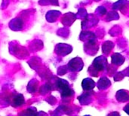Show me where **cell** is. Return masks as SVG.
Instances as JSON below:
<instances>
[{
    "mask_svg": "<svg viewBox=\"0 0 129 116\" xmlns=\"http://www.w3.org/2000/svg\"><path fill=\"white\" fill-rule=\"evenodd\" d=\"M107 59L105 56L102 55L94 59L92 64L89 66L88 72L91 76L98 77L100 73L107 69Z\"/></svg>",
    "mask_w": 129,
    "mask_h": 116,
    "instance_id": "6da1fadb",
    "label": "cell"
},
{
    "mask_svg": "<svg viewBox=\"0 0 129 116\" xmlns=\"http://www.w3.org/2000/svg\"><path fill=\"white\" fill-rule=\"evenodd\" d=\"M98 44L97 41V38H91L86 42L85 44V51L87 54L93 55L98 52Z\"/></svg>",
    "mask_w": 129,
    "mask_h": 116,
    "instance_id": "7a4b0ae2",
    "label": "cell"
},
{
    "mask_svg": "<svg viewBox=\"0 0 129 116\" xmlns=\"http://www.w3.org/2000/svg\"><path fill=\"white\" fill-rule=\"evenodd\" d=\"M84 66V63L82 60L79 57H76L72 59L68 63V69L71 72H79L82 69Z\"/></svg>",
    "mask_w": 129,
    "mask_h": 116,
    "instance_id": "3957f363",
    "label": "cell"
},
{
    "mask_svg": "<svg viewBox=\"0 0 129 116\" xmlns=\"http://www.w3.org/2000/svg\"><path fill=\"white\" fill-rule=\"evenodd\" d=\"M98 19L92 14L88 15L85 17V20L82 22V28L85 29V28H90L94 26V25L98 24Z\"/></svg>",
    "mask_w": 129,
    "mask_h": 116,
    "instance_id": "277c9868",
    "label": "cell"
},
{
    "mask_svg": "<svg viewBox=\"0 0 129 116\" xmlns=\"http://www.w3.org/2000/svg\"><path fill=\"white\" fill-rule=\"evenodd\" d=\"M125 60V58L124 56H122L119 53H114L111 56V62L112 64H113L116 66H122Z\"/></svg>",
    "mask_w": 129,
    "mask_h": 116,
    "instance_id": "5b68a950",
    "label": "cell"
},
{
    "mask_svg": "<svg viewBox=\"0 0 129 116\" xmlns=\"http://www.w3.org/2000/svg\"><path fill=\"white\" fill-rule=\"evenodd\" d=\"M97 86L100 91H105L111 86V82L109 80L108 78L102 77L97 82Z\"/></svg>",
    "mask_w": 129,
    "mask_h": 116,
    "instance_id": "8992f818",
    "label": "cell"
},
{
    "mask_svg": "<svg viewBox=\"0 0 129 116\" xmlns=\"http://www.w3.org/2000/svg\"><path fill=\"white\" fill-rule=\"evenodd\" d=\"M116 98L120 103H125L129 101V92L126 90L122 89L116 92Z\"/></svg>",
    "mask_w": 129,
    "mask_h": 116,
    "instance_id": "52a82bcc",
    "label": "cell"
},
{
    "mask_svg": "<svg viewBox=\"0 0 129 116\" xmlns=\"http://www.w3.org/2000/svg\"><path fill=\"white\" fill-rule=\"evenodd\" d=\"M95 85H96V83L94 82V81L90 78L85 79L82 82V87L83 90L86 91H92L94 88Z\"/></svg>",
    "mask_w": 129,
    "mask_h": 116,
    "instance_id": "ba28073f",
    "label": "cell"
},
{
    "mask_svg": "<svg viewBox=\"0 0 129 116\" xmlns=\"http://www.w3.org/2000/svg\"><path fill=\"white\" fill-rule=\"evenodd\" d=\"M128 2L127 0H119L113 5V8L114 10H119L124 14L125 13L126 9L128 8Z\"/></svg>",
    "mask_w": 129,
    "mask_h": 116,
    "instance_id": "9c48e42d",
    "label": "cell"
},
{
    "mask_svg": "<svg viewBox=\"0 0 129 116\" xmlns=\"http://www.w3.org/2000/svg\"><path fill=\"white\" fill-rule=\"evenodd\" d=\"M91 92H92L91 91H90V92L88 91L86 93H84L82 95L78 97L79 102L82 105H88L92 102V93Z\"/></svg>",
    "mask_w": 129,
    "mask_h": 116,
    "instance_id": "30bf717a",
    "label": "cell"
},
{
    "mask_svg": "<svg viewBox=\"0 0 129 116\" xmlns=\"http://www.w3.org/2000/svg\"><path fill=\"white\" fill-rule=\"evenodd\" d=\"M114 43L111 41H107L103 43L102 45V52L104 54L109 55L110 54V52L112 51V50L114 48Z\"/></svg>",
    "mask_w": 129,
    "mask_h": 116,
    "instance_id": "8fae6325",
    "label": "cell"
},
{
    "mask_svg": "<svg viewBox=\"0 0 129 116\" xmlns=\"http://www.w3.org/2000/svg\"><path fill=\"white\" fill-rule=\"evenodd\" d=\"M126 76L129 77V67L125 69L124 70H122L121 72H116L113 75V79H114L115 82H119V81H122Z\"/></svg>",
    "mask_w": 129,
    "mask_h": 116,
    "instance_id": "7c38bea8",
    "label": "cell"
},
{
    "mask_svg": "<svg viewBox=\"0 0 129 116\" xmlns=\"http://www.w3.org/2000/svg\"><path fill=\"white\" fill-rule=\"evenodd\" d=\"M119 16L118 14V13L115 12V11H110L107 14V16L106 17V20L107 21H110V20H117L119 19Z\"/></svg>",
    "mask_w": 129,
    "mask_h": 116,
    "instance_id": "4fadbf2b",
    "label": "cell"
},
{
    "mask_svg": "<svg viewBox=\"0 0 129 116\" xmlns=\"http://www.w3.org/2000/svg\"><path fill=\"white\" fill-rule=\"evenodd\" d=\"M96 12L98 13V12H99V14H98V15H100V16H103V15H104L106 13H107V10H106V8H104V7H98V8L97 9V11H96Z\"/></svg>",
    "mask_w": 129,
    "mask_h": 116,
    "instance_id": "5bb4252c",
    "label": "cell"
},
{
    "mask_svg": "<svg viewBox=\"0 0 129 116\" xmlns=\"http://www.w3.org/2000/svg\"><path fill=\"white\" fill-rule=\"evenodd\" d=\"M124 111H125L128 115H129V103H128V104L124 107Z\"/></svg>",
    "mask_w": 129,
    "mask_h": 116,
    "instance_id": "9a60e30c",
    "label": "cell"
},
{
    "mask_svg": "<svg viewBox=\"0 0 129 116\" xmlns=\"http://www.w3.org/2000/svg\"><path fill=\"white\" fill-rule=\"evenodd\" d=\"M110 115H119L118 112H112V113H110Z\"/></svg>",
    "mask_w": 129,
    "mask_h": 116,
    "instance_id": "2e32d148",
    "label": "cell"
},
{
    "mask_svg": "<svg viewBox=\"0 0 129 116\" xmlns=\"http://www.w3.org/2000/svg\"><path fill=\"white\" fill-rule=\"evenodd\" d=\"M96 1H99V0H96Z\"/></svg>",
    "mask_w": 129,
    "mask_h": 116,
    "instance_id": "e0dca14e",
    "label": "cell"
}]
</instances>
